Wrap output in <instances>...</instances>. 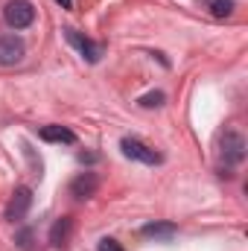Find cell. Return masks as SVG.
Segmentation results:
<instances>
[{
	"label": "cell",
	"instance_id": "1",
	"mask_svg": "<svg viewBox=\"0 0 248 251\" xmlns=\"http://www.w3.org/2000/svg\"><path fill=\"white\" fill-rule=\"evenodd\" d=\"M219 155H222V161L228 164V167H237V164H243L246 161V137L240 134V131H225L222 134V140H219Z\"/></svg>",
	"mask_w": 248,
	"mask_h": 251
},
{
	"label": "cell",
	"instance_id": "2",
	"mask_svg": "<svg viewBox=\"0 0 248 251\" xmlns=\"http://www.w3.org/2000/svg\"><path fill=\"white\" fill-rule=\"evenodd\" d=\"M120 149H123L125 158L140 161V164H146V167H158V164L164 161V155H161V152H155L152 146H146V143H143V140H137V137H123V140H120Z\"/></svg>",
	"mask_w": 248,
	"mask_h": 251
},
{
	"label": "cell",
	"instance_id": "3",
	"mask_svg": "<svg viewBox=\"0 0 248 251\" xmlns=\"http://www.w3.org/2000/svg\"><path fill=\"white\" fill-rule=\"evenodd\" d=\"M64 38H67V44H73V47L79 50V56L88 64H97L105 56V44H97V41H91L88 35H82V32H76V29H70V26L64 29Z\"/></svg>",
	"mask_w": 248,
	"mask_h": 251
},
{
	"label": "cell",
	"instance_id": "4",
	"mask_svg": "<svg viewBox=\"0 0 248 251\" xmlns=\"http://www.w3.org/2000/svg\"><path fill=\"white\" fill-rule=\"evenodd\" d=\"M3 18H6V24L12 29H26L35 21V9H32L29 0H12V3H6Z\"/></svg>",
	"mask_w": 248,
	"mask_h": 251
},
{
	"label": "cell",
	"instance_id": "5",
	"mask_svg": "<svg viewBox=\"0 0 248 251\" xmlns=\"http://www.w3.org/2000/svg\"><path fill=\"white\" fill-rule=\"evenodd\" d=\"M29 207H32V190L18 187L12 193L9 204H6V219H9V222H21V219L29 213Z\"/></svg>",
	"mask_w": 248,
	"mask_h": 251
},
{
	"label": "cell",
	"instance_id": "6",
	"mask_svg": "<svg viewBox=\"0 0 248 251\" xmlns=\"http://www.w3.org/2000/svg\"><path fill=\"white\" fill-rule=\"evenodd\" d=\"M24 53H26V47H24V41L18 38V35H3L0 38V64H18L24 59Z\"/></svg>",
	"mask_w": 248,
	"mask_h": 251
},
{
	"label": "cell",
	"instance_id": "7",
	"mask_svg": "<svg viewBox=\"0 0 248 251\" xmlns=\"http://www.w3.org/2000/svg\"><path fill=\"white\" fill-rule=\"evenodd\" d=\"M99 190V176L97 173H82V176H76L73 181H70V196L73 199H91L94 193Z\"/></svg>",
	"mask_w": 248,
	"mask_h": 251
},
{
	"label": "cell",
	"instance_id": "8",
	"mask_svg": "<svg viewBox=\"0 0 248 251\" xmlns=\"http://www.w3.org/2000/svg\"><path fill=\"white\" fill-rule=\"evenodd\" d=\"M140 234L149 237V240H164V243H170V240L178 234V225H175V222H146V225L140 228Z\"/></svg>",
	"mask_w": 248,
	"mask_h": 251
},
{
	"label": "cell",
	"instance_id": "9",
	"mask_svg": "<svg viewBox=\"0 0 248 251\" xmlns=\"http://www.w3.org/2000/svg\"><path fill=\"white\" fill-rule=\"evenodd\" d=\"M38 137L47 140V143H76V134L67 126H44L38 131Z\"/></svg>",
	"mask_w": 248,
	"mask_h": 251
},
{
	"label": "cell",
	"instance_id": "10",
	"mask_svg": "<svg viewBox=\"0 0 248 251\" xmlns=\"http://www.w3.org/2000/svg\"><path fill=\"white\" fill-rule=\"evenodd\" d=\"M70 234H73V219H70V216H62V219H56L53 228H50V243H53L56 249H62L64 243L70 240Z\"/></svg>",
	"mask_w": 248,
	"mask_h": 251
},
{
	"label": "cell",
	"instance_id": "11",
	"mask_svg": "<svg viewBox=\"0 0 248 251\" xmlns=\"http://www.w3.org/2000/svg\"><path fill=\"white\" fill-rule=\"evenodd\" d=\"M164 100H167L164 91H149V94H143L137 102H140L143 108H158V105H164Z\"/></svg>",
	"mask_w": 248,
	"mask_h": 251
},
{
	"label": "cell",
	"instance_id": "12",
	"mask_svg": "<svg viewBox=\"0 0 248 251\" xmlns=\"http://www.w3.org/2000/svg\"><path fill=\"white\" fill-rule=\"evenodd\" d=\"M210 12L216 18H228L234 12V0H210Z\"/></svg>",
	"mask_w": 248,
	"mask_h": 251
},
{
	"label": "cell",
	"instance_id": "13",
	"mask_svg": "<svg viewBox=\"0 0 248 251\" xmlns=\"http://www.w3.org/2000/svg\"><path fill=\"white\" fill-rule=\"evenodd\" d=\"M15 243H18L24 251H29V249H32V231H29V228H24V231L18 234V240H15Z\"/></svg>",
	"mask_w": 248,
	"mask_h": 251
},
{
	"label": "cell",
	"instance_id": "14",
	"mask_svg": "<svg viewBox=\"0 0 248 251\" xmlns=\"http://www.w3.org/2000/svg\"><path fill=\"white\" fill-rule=\"evenodd\" d=\"M97 251H123V246H120V243H117L114 237H105V240H99Z\"/></svg>",
	"mask_w": 248,
	"mask_h": 251
},
{
	"label": "cell",
	"instance_id": "15",
	"mask_svg": "<svg viewBox=\"0 0 248 251\" xmlns=\"http://www.w3.org/2000/svg\"><path fill=\"white\" fill-rule=\"evenodd\" d=\"M56 3H59L62 9H73V0H56Z\"/></svg>",
	"mask_w": 248,
	"mask_h": 251
}]
</instances>
